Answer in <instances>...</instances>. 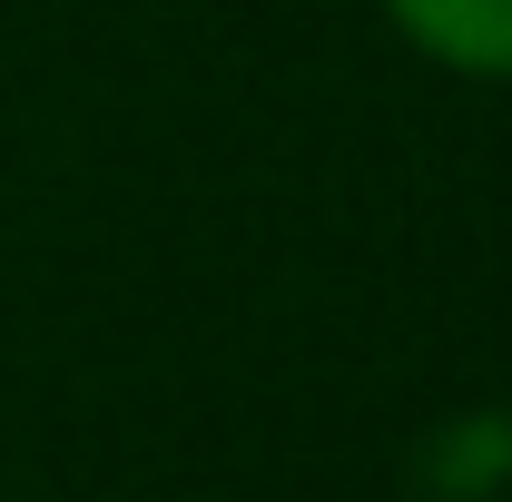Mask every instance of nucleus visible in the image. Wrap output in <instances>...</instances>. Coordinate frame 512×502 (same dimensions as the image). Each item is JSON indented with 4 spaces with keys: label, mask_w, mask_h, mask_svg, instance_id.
Instances as JSON below:
<instances>
[{
    "label": "nucleus",
    "mask_w": 512,
    "mask_h": 502,
    "mask_svg": "<svg viewBox=\"0 0 512 502\" xmlns=\"http://www.w3.org/2000/svg\"><path fill=\"white\" fill-rule=\"evenodd\" d=\"M384 30L453 79H512V0H375Z\"/></svg>",
    "instance_id": "f257e3e1"
},
{
    "label": "nucleus",
    "mask_w": 512,
    "mask_h": 502,
    "mask_svg": "<svg viewBox=\"0 0 512 502\" xmlns=\"http://www.w3.org/2000/svg\"><path fill=\"white\" fill-rule=\"evenodd\" d=\"M512 483V414H453L424 443V493L434 502H493Z\"/></svg>",
    "instance_id": "f03ea898"
}]
</instances>
